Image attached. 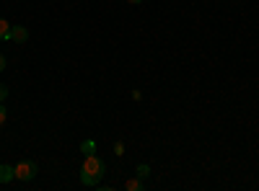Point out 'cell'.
Returning a JSON list of instances; mask_svg holds the SVG:
<instances>
[{
    "label": "cell",
    "instance_id": "3",
    "mask_svg": "<svg viewBox=\"0 0 259 191\" xmlns=\"http://www.w3.org/2000/svg\"><path fill=\"white\" fill-rule=\"evenodd\" d=\"M26 39H29V29H26V26H11V41H16V44H24Z\"/></svg>",
    "mask_w": 259,
    "mask_h": 191
},
{
    "label": "cell",
    "instance_id": "9",
    "mask_svg": "<svg viewBox=\"0 0 259 191\" xmlns=\"http://www.w3.org/2000/svg\"><path fill=\"white\" fill-rule=\"evenodd\" d=\"M114 155H124V145H122V142L114 145Z\"/></svg>",
    "mask_w": 259,
    "mask_h": 191
},
{
    "label": "cell",
    "instance_id": "11",
    "mask_svg": "<svg viewBox=\"0 0 259 191\" xmlns=\"http://www.w3.org/2000/svg\"><path fill=\"white\" fill-rule=\"evenodd\" d=\"M6 96H8V88L3 86V83H0V101H6Z\"/></svg>",
    "mask_w": 259,
    "mask_h": 191
},
{
    "label": "cell",
    "instance_id": "1",
    "mask_svg": "<svg viewBox=\"0 0 259 191\" xmlns=\"http://www.w3.org/2000/svg\"><path fill=\"white\" fill-rule=\"evenodd\" d=\"M104 173H106V165H104V160L94 153V155H85V163H83V168H80V181H83V186H99V181L104 178Z\"/></svg>",
    "mask_w": 259,
    "mask_h": 191
},
{
    "label": "cell",
    "instance_id": "12",
    "mask_svg": "<svg viewBox=\"0 0 259 191\" xmlns=\"http://www.w3.org/2000/svg\"><path fill=\"white\" fill-rule=\"evenodd\" d=\"M6 70V54H0V73Z\"/></svg>",
    "mask_w": 259,
    "mask_h": 191
},
{
    "label": "cell",
    "instance_id": "8",
    "mask_svg": "<svg viewBox=\"0 0 259 191\" xmlns=\"http://www.w3.org/2000/svg\"><path fill=\"white\" fill-rule=\"evenodd\" d=\"M150 176V168L148 165H138V178H148Z\"/></svg>",
    "mask_w": 259,
    "mask_h": 191
},
{
    "label": "cell",
    "instance_id": "13",
    "mask_svg": "<svg viewBox=\"0 0 259 191\" xmlns=\"http://www.w3.org/2000/svg\"><path fill=\"white\" fill-rule=\"evenodd\" d=\"M130 3H143V0H130Z\"/></svg>",
    "mask_w": 259,
    "mask_h": 191
},
{
    "label": "cell",
    "instance_id": "6",
    "mask_svg": "<svg viewBox=\"0 0 259 191\" xmlns=\"http://www.w3.org/2000/svg\"><path fill=\"white\" fill-rule=\"evenodd\" d=\"M11 39V24L6 18H0V41H8Z\"/></svg>",
    "mask_w": 259,
    "mask_h": 191
},
{
    "label": "cell",
    "instance_id": "7",
    "mask_svg": "<svg viewBox=\"0 0 259 191\" xmlns=\"http://www.w3.org/2000/svg\"><path fill=\"white\" fill-rule=\"evenodd\" d=\"M143 188V181L140 178H130L127 181V191H140Z\"/></svg>",
    "mask_w": 259,
    "mask_h": 191
},
{
    "label": "cell",
    "instance_id": "2",
    "mask_svg": "<svg viewBox=\"0 0 259 191\" xmlns=\"http://www.w3.org/2000/svg\"><path fill=\"white\" fill-rule=\"evenodd\" d=\"M16 168V178L18 181H34L36 178V173H39V165L34 163V160H21L18 165H13Z\"/></svg>",
    "mask_w": 259,
    "mask_h": 191
},
{
    "label": "cell",
    "instance_id": "5",
    "mask_svg": "<svg viewBox=\"0 0 259 191\" xmlns=\"http://www.w3.org/2000/svg\"><path fill=\"white\" fill-rule=\"evenodd\" d=\"M80 153H83V155H94V153H96V142H94V140H83V142H80Z\"/></svg>",
    "mask_w": 259,
    "mask_h": 191
},
{
    "label": "cell",
    "instance_id": "10",
    "mask_svg": "<svg viewBox=\"0 0 259 191\" xmlns=\"http://www.w3.org/2000/svg\"><path fill=\"white\" fill-rule=\"evenodd\" d=\"M0 124H6V106H3V101H0Z\"/></svg>",
    "mask_w": 259,
    "mask_h": 191
},
{
    "label": "cell",
    "instance_id": "4",
    "mask_svg": "<svg viewBox=\"0 0 259 191\" xmlns=\"http://www.w3.org/2000/svg\"><path fill=\"white\" fill-rule=\"evenodd\" d=\"M13 178H16V168L8 165V163H3V165H0V183H8Z\"/></svg>",
    "mask_w": 259,
    "mask_h": 191
}]
</instances>
